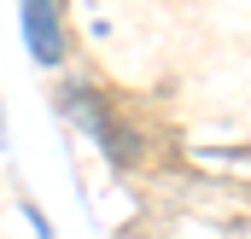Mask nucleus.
Instances as JSON below:
<instances>
[{
    "label": "nucleus",
    "instance_id": "nucleus-1",
    "mask_svg": "<svg viewBox=\"0 0 251 239\" xmlns=\"http://www.w3.org/2000/svg\"><path fill=\"white\" fill-rule=\"evenodd\" d=\"M24 35H29V47H35L41 64H59V53H64L59 0H24Z\"/></svg>",
    "mask_w": 251,
    "mask_h": 239
}]
</instances>
